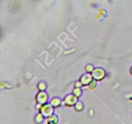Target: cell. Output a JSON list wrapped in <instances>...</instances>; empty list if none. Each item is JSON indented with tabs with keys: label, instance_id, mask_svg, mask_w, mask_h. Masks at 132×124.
Listing matches in <instances>:
<instances>
[{
	"label": "cell",
	"instance_id": "obj_2",
	"mask_svg": "<svg viewBox=\"0 0 132 124\" xmlns=\"http://www.w3.org/2000/svg\"><path fill=\"white\" fill-rule=\"evenodd\" d=\"M91 74L94 80L99 81L103 80L106 77V72L105 70L102 67H95Z\"/></svg>",
	"mask_w": 132,
	"mask_h": 124
},
{
	"label": "cell",
	"instance_id": "obj_4",
	"mask_svg": "<svg viewBox=\"0 0 132 124\" xmlns=\"http://www.w3.org/2000/svg\"><path fill=\"white\" fill-rule=\"evenodd\" d=\"M49 96L46 91L38 92L36 96V101L37 104L43 105L44 104L48 103Z\"/></svg>",
	"mask_w": 132,
	"mask_h": 124
},
{
	"label": "cell",
	"instance_id": "obj_14",
	"mask_svg": "<svg viewBox=\"0 0 132 124\" xmlns=\"http://www.w3.org/2000/svg\"><path fill=\"white\" fill-rule=\"evenodd\" d=\"M83 87V85H82V83H81V82H80V81L79 80V81H77L75 82V84H74V88H79V89H82V87Z\"/></svg>",
	"mask_w": 132,
	"mask_h": 124
},
{
	"label": "cell",
	"instance_id": "obj_5",
	"mask_svg": "<svg viewBox=\"0 0 132 124\" xmlns=\"http://www.w3.org/2000/svg\"><path fill=\"white\" fill-rule=\"evenodd\" d=\"M94 80L91 74L89 73H85L81 76L79 78L80 82L82 83V85L84 86H88L90 83Z\"/></svg>",
	"mask_w": 132,
	"mask_h": 124
},
{
	"label": "cell",
	"instance_id": "obj_13",
	"mask_svg": "<svg viewBox=\"0 0 132 124\" xmlns=\"http://www.w3.org/2000/svg\"><path fill=\"white\" fill-rule=\"evenodd\" d=\"M97 84V81L94 80L91 83H90V85L88 86V89H90V90H94V89H95V88L96 87Z\"/></svg>",
	"mask_w": 132,
	"mask_h": 124
},
{
	"label": "cell",
	"instance_id": "obj_3",
	"mask_svg": "<svg viewBox=\"0 0 132 124\" xmlns=\"http://www.w3.org/2000/svg\"><path fill=\"white\" fill-rule=\"evenodd\" d=\"M78 98L75 96L72 93L68 94L63 99V105L68 107H74L75 105L78 102Z\"/></svg>",
	"mask_w": 132,
	"mask_h": 124
},
{
	"label": "cell",
	"instance_id": "obj_12",
	"mask_svg": "<svg viewBox=\"0 0 132 124\" xmlns=\"http://www.w3.org/2000/svg\"><path fill=\"white\" fill-rule=\"evenodd\" d=\"M94 68H95V67H94V65L91 64V63H88V64L86 65L85 67V71H86V73H89V74H92V72H93Z\"/></svg>",
	"mask_w": 132,
	"mask_h": 124
},
{
	"label": "cell",
	"instance_id": "obj_1",
	"mask_svg": "<svg viewBox=\"0 0 132 124\" xmlns=\"http://www.w3.org/2000/svg\"><path fill=\"white\" fill-rule=\"evenodd\" d=\"M39 112L45 118H48L50 117L53 114H54V108L48 102L46 104L41 105V108L39 109Z\"/></svg>",
	"mask_w": 132,
	"mask_h": 124
},
{
	"label": "cell",
	"instance_id": "obj_7",
	"mask_svg": "<svg viewBox=\"0 0 132 124\" xmlns=\"http://www.w3.org/2000/svg\"><path fill=\"white\" fill-rule=\"evenodd\" d=\"M37 89L39 90V92L45 91L47 89V83L45 81H41L37 83Z\"/></svg>",
	"mask_w": 132,
	"mask_h": 124
},
{
	"label": "cell",
	"instance_id": "obj_10",
	"mask_svg": "<svg viewBox=\"0 0 132 124\" xmlns=\"http://www.w3.org/2000/svg\"><path fill=\"white\" fill-rule=\"evenodd\" d=\"M75 111L77 112H81L84 109V104L81 101L79 100L74 105Z\"/></svg>",
	"mask_w": 132,
	"mask_h": 124
},
{
	"label": "cell",
	"instance_id": "obj_6",
	"mask_svg": "<svg viewBox=\"0 0 132 124\" xmlns=\"http://www.w3.org/2000/svg\"><path fill=\"white\" fill-rule=\"evenodd\" d=\"M49 103L55 108H57V107H60L62 104H63V99L59 97H53L52 98L49 100Z\"/></svg>",
	"mask_w": 132,
	"mask_h": 124
},
{
	"label": "cell",
	"instance_id": "obj_11",
	"mask_svg": "<svg viewBox=\"0 0 132 124\" xmlns=\"http://www.w3.org/2000/svg\"><path fill=\"white\" fill-rule=\"evenodd\" d=\"M72 94L79 99V98L82 94V89H79V88H74V89H73V90H72Z\"/></svg>",
	"mask_w": 132,
	"mask_h": 124
},
{
	"label": "cell",
	"instance_id": "obj_8",
	"mask_svg": "<svg viewBox=\"0 0 132 124\" xmlns=\"http://www.w3.org/2000/svg\"><path fill=\"white\" fill-rule=\"evenodd\" d=\"M46 119V124H57L59 120L57 116L55 114H53L52 116Z\"/></svg>",
	"mask_w": 132,
	"mask_h": 124
},
{
	"label": "cell",
	"instance_id": "obj_9",
	"mask_svg": "<svg viewBox=\"0 0 132 124\" xmlns=\"http://www.w3.org/2000/svg\"><path fill=\"white\" fill-rule=\"evenodd\" d=\"M45 118L41 114L40 112L36 114V116H34V122L36 124H41L43 122L44 120H45Z\"/></svg>",
	"mask_w": 132,
	"mask_h": 124
},
{
	"label": "cell",
	"instance_id": "obj_15",
	"mask_svg": "<svg viewBox=\"0 0 132 124\" xmlns=\"http://www.w3.org/2000/svg\"><path fill=\"white\" fill-rule=\"evenodd\" d=\"M130 72H131V74H132V67H131V68H130Z\"/></svg>",
	"mask_w": 132,
	"mask_h": 124
}]
</instances>
